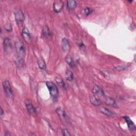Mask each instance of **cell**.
Here are the masks:
<instances>
[{"instance_id": "cell-1", "label": "cell", "mask_w": 136, "mask_h": 136, "mask_svg": "<svg viewBox=\"0 0 136 136\" xmlns=\"http://www.w3.org/2000/svg\"><path fill=\"white\" fill-rule=\"evenodd\" d=\"M15 49L18 56V64H22L23 59L26 54V49L24 43L20 40H18L15 43Z\"/></svg>"}, {"instance_id": "cell-2", "label": "cell", "mask_w": 136, "mask_h": 136, "mask_svg": "<svg viewBox=\"0 0 136 136\" xmlns=\"http://www.w3.org/2000/svg\"><path fill=\"white\" fill-rule=\"evenodd\" d=\"M51 96L54 101H56L59 97V90L57 86L52 82L47 81L46 83Z\"/></svg>"}, {"instance_id": "cell-3", "label": "cell", "mask_w": 136, "mask_h": 136, "mask_svg": "<svg viewBox=\"0 0 136 136\" xmlns=\"http://www.w3.org/2000/svg\"><path fill=\"white\" fill-rule=\"evenodd\" d=\"M92 93L94 96L99 99L102 103V100L105 96V94L103 90V89L98 85H95L92 89Z\"/></svg>"}, {"instance_id": "cell-4", "label": "cell", "mask_w": 136, "mask_h": 136, "mask_svg": "<svg viewBox=\"0 0 136 136\" xmlns=\"http://www.w3.org/2000/svg\"><path fill=\"white\" fill-rule=\"evenodd\" d=\"M4 92L8 97H11L12 96L13 93L11 85L8 80H5L2 83Z\"/></svg>"}, {"instance_id": "cell-5", "label": "cell", "mask_w": 136, "mask_h": 136, "mask_svg": "<svg viewBox=\"0 0 136 136\" xmlns=\"http://www.w3.org/2000/svg\"><path fill=\"white\" fill-rule=\"evenodd\" d=\"M21 35L23 39L26 43L30 44L31 42V36L30 33L28 28H27L26 27H24L22 29Z\"/></svg>"}, {"instance_id": "cell-6", "label": "cell", "mask_w": 136, "mask_h": 136, "mask_svg": "<svg viewBox=\"0 0 136 136\" xmlns=\"http://www.w3.org/2000/svg\"><path fill=\"white\" fill-rule=\"evenodd\" d=\"M15 17L16 21L18 24H21L24 22L25 16L22 11L20 9H18L15 12Z\"/></svg>"}, {"instance_id": "cell-7", "label": "cell", "mask_w": 136, "mask_h": 136, "mask_svg": "<svg viewBox=\"0 0 136 136\" xmlns=\"http://www.w3.org/2000/svg\"><path fill=\"white\" fill-rule=\"evenodd\" d=\"M102 103H103L107 105L111 106L112 107H117V104L115 100L112 97L105 96L102 100Z\"/></svg>"}, {"instance_id": "cell-8", "label": "cell", "mask_w": 136, "mask_h": 136, "mask_svg": "<svg viewBox=\"0 0 136 136\" xmlns=\"http://www.w3.org/2000/svg\"><path fill=\"white\" fill-rule=\"evenodd\" d=\"M63 2L62 1H56L53 4V10L56 13H60L63 8Z\"/></svg>"}, {"instance_id": "cell-9", "label": "cell", "mask_w": 136, "mask_h": 136, "mask_svg": "<svg viewBox=\"0 0 136 136\" xmlns=\"http://www.w3.org/2000/svg\"><path fill=\"white\" fill-rule=\"evenodd\" d=\"M3 47L4 50L6 52H9L12 49V43L9 38L6 37L3 40Z\"/></svg>"}, {"instance_id": "cell-10", "label": "cell", "mask_w": 136, "mask_h": 136, "mask_svg": "<svg viewBox=\"0 0 136 136\" xmlns=\"http://www.w3.org/2000/svg\"><path fill=\"white\" fill-rule=\"evenodd\" d=\"M25 104H26L27 110L30 114H31L32 115L36 114V110L35 109V107L33 106L32 104L31 103V101H30V100H29V99L26 100L25 101Z\"/></svg>"}, {"instance_id": "cell-11", "label": "cell", "mask_w": 136, "mask_h": 136, "mask_svg": "<svg viewBox=\"0 0 136 136\" xmlns=\"http://www.w3.org/2000/svg\"><path fill=\"white\" fill-rule=\"evenodd\" d=\"M62 49L64 52L66 53L70 49V44L69 40L66 38H63L62 40Z\"/></svg>"}, {"instance_id": "cell-12", "label": "cell", "mask_w": 136, "mask_h": 136, "mask_svg": "<svg viewBox=\"0 0 136 136\" xmlns=\"http://www.w3.org/2000/svg\"><path fill=\"white\" fill-rule=\"evenodd\" d=\"M123 118L124 119L126 122H127V126L128 127V128L129 129V130L131 131L135 130V126L133 123V122L131 120L130 118H129V117H128V116H124Z\"/></svg>"}, {"instance_id": "cell-13", "label": "cell", "mask_w": 136, "mask_h": 136, "mask_svg": "<svg viewBox=\"0 0 136 136\" xmlns=\"http://www.w3.org/2000/svg\"><path fill=\"white\" fill-rule=\"evenodd\" d=\"M56 113L58 114V115L60 116V118H62V119L66 120L67 118L66 114L63 109H62L61 107H58L56 110Z\"/></svg>"}, {"instance_id": "cell-14", "label": "cell", "mask_w": 136, "mask_h": 136, "mask_svg": "<svg viewBox=\"0 0 136 136\" xmlns=\"http://www.w3.org/2000/svg\"><path fill=\"white\" fill-rule=\"evenodd\" d=\"M99 111L100 113L102 114H105V115H107V116H112V115L114 114V113L110 111L109 109H108L107 108L105 107H100L99 108Z\"/></svg>"}, {"instance_id": "cell-15", "label": "cell", "mask_w": 136, "mask_h": 136, "mask_svg": "<svg viewBox=\"0 0 136 136\" xmlns=\"http://www.w3.org/2000/svg\"><path fill=\"white\" fill-rule=\"evenodd\" d=\"M66 5L67 9L69 10H72L76 8L77 3L75 1H73V0H69V1H67Z\"/></svg>"}, {"instance_id": "cell-16", "label": "cell", "mask_w": 136, "mask_h": 136, "mask_svg": "<svg viewBox=\"0 0 136 136\" xmlns=\"http://www.w3.org/2000/svg\"><path fill=\"white\" fill-rule=\"evenodd\" d=\"M90 100L91 103L94 106H99L101 104V102L100 101V100L95 96H94V95L90 97Z\"/></svg>"}, {"instance_id": "cell-17", "label": "cell", "mask_w": 136, "mask_h": 136, "mask_svg": "<svg viewBox=\"0 0 136 136\" xmlns=\"http://www.w3.org/2000/svg\"><path fill=\"white\" fill-rule=\"evenodd\" d=\"M42 33L43 36L45 37V38H50L51 36V33L50 32V30L49 28V27L47 26H44V28L43 29V31H42Z\"/></svg>"}, {"instance_id": "cell-18", "label": "cell", "mask_w": 136, "mask_h": 136, "mask_svg": "<svg viewBox=\"0 0 136 136\" xmlns=\"http://www.w3.org/2000/svg\"><path fill=\"white\" fill-rule=\"evenodd\" d=\"M65 61L67 64L71 67H74L75 66V62L72 59V58L70 56H67L65 58Z\"/></svg>"}, {"instance_id": "cell-19", "label": "cell", "mask_w": 136, "mask_h": 136, "mask_svg": "<svg viewBox=\"0 0 136 136\" xmlns=\"http://www.w3.org/2000/svg\"><path fill=\"white\" fill-rule=\"evenodd\" d=\"M55 80H56V83L58 84V85H59L60 87L63 88V89H66L65 84L62 78H61L60 77H56L55 78Z\"/></svg>"}, {"instance_id": "cell-20", "label": "cell", "mask_w": 136, "mask_h": 136, "mask_svg": "<svg viewBox=\"0 0 136 136\" xmlns=\"http://www.w3.org/2000/svg\"><path fill=\"white\" fill-rule=\"evenodd\" d=\"M65 77L67 80L69 81H72L73 79V74L70 70H67L65 72Z\"/></svg>"}, {"instance_id": "cell-21", "label": "cell", "mask_w": 136, "mask_h": 136, "mask_svg": "<svg viewBox=\"0 0 136 136\" xmlns=\"http://www.w3.org/2000/svg\"><path fill=\"white\" fill-rule=\"evenodd\" d=\"M37 62H38V65L39 66V67L40 68V69H42V70L46 69V63L45 62L44 60L43 59H42V58L39 59L38 60Z\"/></svg>"}, {"instance_id": "cell-22", "label": "cell", "mask_w": 136, "mask_h": 136, "mask_svg": "<svg viewBox=\"0 0 136 136\" xmlns=\"http://www.w3.org/2000/svg\"><path fill=\"white\" fill-rule=\"evenodd\" d=\"M92 12H93V9L91 8H89V7L85 8L84 10V14L86 16H89L90 14H91Z\"/></svg>"}, {"instance_id": "cell-23", "label": "cell", "mask_w": 136, "mask_h": 136, "mask_svg": "<svg viewBox=\"0 0 136 136\" xmlns=\"http://www.w3.org/2000/svg\"><path fill=\"white\" fill-rule=\"evenodd\" d=\"M4 28L7 31H11L12 28L11 24L10 23H6L4 26Z\"/></svg>"}, {"instance_id": "cell-24", "label": "cell", "mask_w": 136, "mask_h": 136, "mask_svg": "<svg viewBox=\"0 0 136 136\" xmlns=\"http://www.w3.org/2000/svg\"><path fill=\"white\" fill-rule=\"evenodd\" d=\"M127 66H118L115 67V69L117 70L118 71H122L127 69Z\"/></svg>"}, {"instance_id": "cell-25", "label": "cell", "mask_w": 136, "mask_h": 136, "mask_svg": "<svg viewBox=\"0 0 136 136\" xmlns=\"http://www.w3.org/2000/svg\"><path fill=\"white\" fill-rule=\"evenodd\" d=\"M62 134L65 136L71 135V134L70 133V132L67 130V129H63V130H62Z\"/></svg>"}, {"instance_id": "cell-26", "label": "cell", "mask_w": 136, "mask_h": 136, "mask_svg": "<svg viewBox=\"0 0 136 136\" xmlns=\"http://www.w3.org/2000/svg\"><path fill=\"white\" fill-rule=\"evenodd\" d=\"M78 46L81 49H83V48H85V45L81 41H79L78 42Z\"/></svg>"}, {"instance_id": "cell-27", "label": "cell", "mask_w": 136, "mask_h": 136, "mask_svg": "<svg viewBox=\"0 0 136 136\" xmlns=\"http://www.w3.org/2000/svg\"><path fill=\"white\" fill-rule=\"evenodd\" d=\"M4 114V113L3 108L2 107H1V114H0V116H1V117H2V116Z\"/></svg>"}, {"instance_id": "cell-28", "label": "cell", "mask_w": 136, "mask_h": 136, "mask_svg": "<svg viewBox=\"0 0 136 136\" xmlns=\"http://www.w3.org/2000/svg\"><path fill=\"white\" fill-rule=\"evenodd\" d=\"M11 134L9 132H6V133H5V136H9V135H11Z\"/></svg>"}]
</instances>
